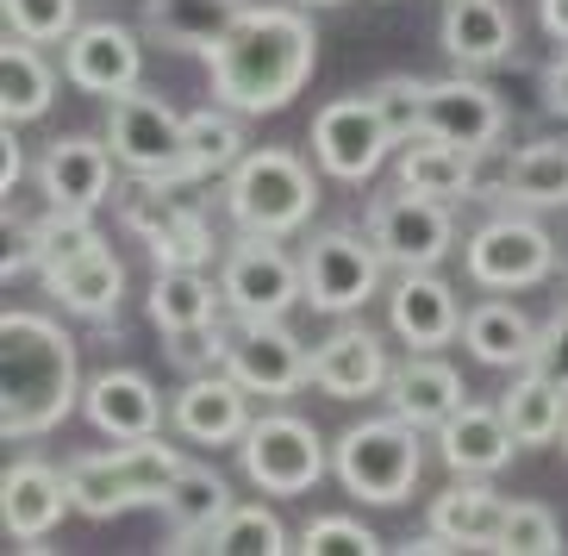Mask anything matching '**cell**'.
<instances>
[{"label": "cell", "instance_id": "6da1fadb", "mask_svg": "<svg viewBox=\"0 0 568 556\" xmlns=\"http://www.w3.org/2000/svg\"><path fill=\"white\" fill-rule=\"evenodd\" d=\"M313 63H318L313 19L301 7H263L256 0L213 44L206 75H213V94L232 113H282L313 82Z\"/></svg>", "mask_w": 568, "mask_h": 556}, {"label": "cell", "instance_id": "7a4b0ae2", "mask_svg": "<svg viewBox=\"0 0 568 556\" xmlns=\"http://www.w3.org/2000/svg\"><path fill=\"white\" fill-rule=\"evenodd\" d=\"M82 401V351L51 313L7 306L0 313V432L44 438Z\"/></svg>", "mask_w": 568, "mask_h": 556}, {"label": "cell", "instance_id": "3957f363", "mask_svg": "<svg viewBox=\"0 0 568 556\" xmlns=\"http://www.w3.org/2000/svg\"><path fill=\"white\" fill-rule=\"evenodd\" d=\"M187 469L182 444H169L163 432L151 438H125L113 451H88L69 456V501L82 519H113V513H132V506H163V494L175 488V475Z\"/></svg>", "mask_w": 568, "mask_h": 556}, {"label": "cell", "instance_id": "277c9868", "mask_svg": "<svg viewBox=\"0 0 568 556\" xmlns=\"http://www.w3.org/2000/svg\"><path fill=\"white\" fill-rule=\"evenodd\" d=\"M225 213H232L237 232L294 237L301 225H313V213H318V175L306 169V156L287 151V144L244 151V163L225 175Z\"/></svg>", "mask_w": 568, "mask_h": 556}, {"label": "cell", "instance_id": "5b68a950", "mask_svg": "<svg viewBox=\"0 0 568 556\" xmlns=\"http://www.w3.org/2000/svg\"><path fill=\"white\" fill-rule=\"evenodd\" d=\"M418 469H425V432L406 425L400 413H375L356 419L351 432H337L332 444V475L337 488L363 506H400L413 501Z\"/></svg>", "mask_w": 568, "mask_h": 556}, {"label": "cell", "instance_id": "8992f818", "mask_svg": "<svg viewBox=\"0 0 568 556\" xmlns=\"http://www.w3.org/2000/svg\"><path fill=\"white\" fill-rule=\"evenodd\" d=\"M119 213H125V232H132L138 244H151L156 270H206V263L225 256L213 220H206V206L201 201H182V188H175V182L132 175Z\"/></svg>", "mask_w": 568, "mask_h": 556}, {"label": "cell", "instance_id": "52a82bcc", "mask_svg": "<svg viewBox=\"0 0 568 556\" xmlns=\"http://www.w3.org/2000/svg\"><path fill=\"white\" fill-rule=\"evenodd\" d=\"M301 275H306V306L313 313H332V320H351L363 313L375 294H382L387 256L375 251L368 232L351 225H318L301 251Z\"/></svg>", "mask_w": 568, "mask_h": 556}, {"label": "cell", "instance_id": "ba28073f", "mask_svg": "<svg viewBox=\"0 0 568 556\" xmlns=\"http://www.w3.org/2000/svg\"><path fill=\"white\" fill-rule=\"evenodd\" d=\"M463 270L475 287L487 294H518V287H537L556 270V237L544 232L537 213L525 206H500L487 225H475L463 244Z\"/></svg>", "mask_w": 568, "mask_h": 556}, {"label": "cell", "instance_id": "9c48e42d", "mask_svg": "<svg viewBox=\"0 0 568 556\" xmlns=\"http://www.w3.org/2000/svg\"><path fill=\"white\" fill-rule=\"evenodd\" d=\"M219 294L232 320H287V306L306 301L301 256H287L282 237L237 232L219 256Z\"/></svg>", "mask_w": 568, "mask_h": 556}, {"label": "cell", "instance_id": "30bf717a", "mask_svg": "<svg viewBox=\"0 0 568 556\" xmlns=\"http://www.w3.org/2000/svg\"><path fill=\"white\" fill-rule=\"evenodd\" d=\"M237 463H244V475H251L263 494L287 501V494H313L318 482H325L332 451H325V438H318L301 413H282V406H275V413L251 419V432L237 438Z\"/></svg>", "mask_w": 568, "mask_h": 556}, {"label": "cell", "instance_id": "8fae6325", "mask_svg": "<svg viewBox=\"0 0 568 556\" xmlns=\"http://www.w3.org/2000/svg\"><path fill=\"white\" fill-rule=\"evenodd\" d=\"M106 144H113L125 175H151V182L187 188V119L163 107L156 94H119L106 101Z\"/></svg>", "mask_w": 568, "mask_h": 556}, {"label": "cell", "instance_id": "7c38bea8", "mask_svg": "<svg viewBox=\"0 0 568 556\" xmlns=\"http://www.w3.org/2000/svg\"><path fill=\"white\" fill-rule=\"evenodd\" d=\"M363 232L375 237V251L387 256V270H437L456 244V213L437 194L394 188V194H375L368 201Z\"/></svg>", "mask_w": 568, "mask_h": 556}, {"label": "cell", "instance_id": "4fadbf2b", "mask_svg": "<svg viewBox=\"0 0 568 556\" xmlns=\"http://www.w3.org/2000/svg\"><path fill=\"white\" fill-rule=\"evenodd\" d=\"M219 370H232L263 401H287V394H301L313 382V351L287 332V320H232Z\"/></svg>", "mask_w": 568, "mask_h": 556}, {"label": "cell", "instance_id": "5bb4252c", "mask_svg": "<svg viewBox=\"0 0 568 556\" xmlns=\"http://www.w3.org/2000/svg\"><path fill=\"white\" fill-rule=\"evenodd\" d=\"M387 151H394V138H387V125H382V113H375L368 94H344V101L318 107L313 156L332 182H351V188L375 182V169L387 163Z\"/></svg>", "mask_w": 568, "mask_h": 556}, {"label": "cell", "instance_id": "9a60e30c", "mask_svg": "<svg viewBox=\"0 0 568 556\" xmlns=\"http://www.w3.org/2000/svg\"><path fill=\"white\" fill-rule=\"evenodd\" d=\"M63 75L82 94H101V101H119V94H132L138 75H144V44H138L132 26H119V19H88L75 26L63 44Z\"/></svg>", "mask_w": 568, "mask_h": 556}, {"label": "cell", "instance_id": "2e32d148", "mask_svg": "<svg viewBox=\"0 0 568 556\" xmlns=\"http://www.w3.org/2000/svg\"><path fill=\"white\" fill-rule=\"evenodd\" d=\"M63 513H75L63 469H51L44 456L7 463V475H0V525H7L13 550H38V538H51Z\"/></svg>", "mask_w": 568, "mask_h": 556}, {"label": "cell", "instance_id": "e0dca14e", "mask_svg": "<svg viewBox=\"0 0 568 556\" xmlns=\"http://www.w3.org/2000/svg\"><path fill=\"white\" fill-rule=\"evenodd\" d=\"M506 506L500 494L487 488V475H463L456 488L432 494V513H425V538L406 544L413 556L425 550H494L500 544V525H506Z\"/></svg>", "mask_w": 568, "mask_h": 556}, {"label": "cell", "instance_id": "ac0fdd59", "mask_svg": "<svg viewBox=\"0 0 568 556\" xmlns=\"http://www.w3.org/2000/svg\"><path fill=\"white\" fill-rule=\"evenodd\" d=\"M169 425H175V438H187V444L225 451V444H237L251 432V388H244L232 370L187 375V388L169 406Z\"/></svg>", "mask_w": 568, "mask_h": 556}, {"label": "cell", "instance_id": "d6986e66", "mask_svg": "<svg viewBox=\"0 0 568 556\" xmlns=\"http://www.w3.org/2000/svg\"><path fill=\"white\" fill-rule=\"evenodd\" d=\"M425 132L444 144H463V151H494L506 132V101L468 69L425 82Z\"/></svg>", "mask_w": 568, "mask_h": 556}, {"label": "cell", "instance_id": "ffe728a7", "mask_svg": "<svg viewBox=\"0 0 568 556\" xmlns=\"http://www.w3.org/2000/svg\"><path fill=\"white\" fill-rule=\"evenodd\" d=\"M387 325L413 351H444L463 337V301L437 270H400V282L387 287Z\"/></svg>", "mask_w": 568, "mask_h": 556}, {"label": "cell", "instance_id": "44dd1931", "mask_svg": "<svg viewBox=\"0 0 568 556\" xmlns=\"http://www.w3.org/2000/svg\"><path fill=\"white\" fill-rule=\"evenodd\" d=\"M113 175H119V156H113V144H106V132L101 138L69 132V138H57L51 151H44V163H38V188H44V201H51V206H75V213L106 206Z\"/></svg>", "mask_w": 568, "mask_h": 556}, {"label": "cell", "instance_id": "7402d4cb", "mask_svg": "<svg viewBox=\"0 0 568 556\" xmlns=\"http://www.w3.org/2000/svg\"><path fill=\"white\" fill-rule=\"evenodd\" d=\"M387 344L368 325H337L325 344H313V388L332 401H375L387 388Z\"/></svg>", "mask_w": 568, "mask_h": 556}, {"label": "cell", "instance_id": "603a6c76", "mask_svg": "<svg viewBox=\"0 0 568 556\" xmlns=\"http://www.w3.org/2000/svg\"><path fill=\"white\" fill-rule=\"evenodd\" d=\"M437 44L456 69L481 75V69L506 63L518 44V19L506 0H444V19H437Z\"/></svg>", "mask_w": 568, "mask_h": 556}, {"label": "cell", "instance_id": "cb8c5ba5", "mask_svg": "<svg viewBox=\"0 0 568 556\" xmlns=\"http://www.w3.org/2000/svg\"><path fill=\"white\" fill-rule=\"evenodd\" d=\"M432 438H437L444 469H456V475H500L506 463L518 456V438H513V425H506L500 401H494V406H487V401H463L450 419L432 432Z\"/></svg>", "mask_w": 568, "mask_h": 556}, {"label": "cell", "instance_id": "d4e9b609", "mask_svg": "<svg viewBox=\"0 0 568 556\" xmlns=\"http://www.w3.org/2000/svg\"><path fill=\"white\" fill-rule=\"evenodd\" d=\"M163 413H169L163 394L151 388V375H138V370H106L82 388V419L113 444L163 432Z\"/></svg>", "mask_w": 568, "mask_h": 556}, {"label": "cell", "instance_id": "484cf974", "mask_svg": "<svg viewBox=\"0 0 568 556\" xmlns=\"http://www.w3.org/2000/svg\"><path fill=\"white\" fill-rule=\"evenodd\" d=\"M38 282H44V294H51L63 313H75V320H113L119 301H125V263L113 256L106 237H94V244L75 251L69 263L44 270Z\"/></svg>", "mask_w": 568, "mask_h": 556}, {"label": "cell", "instance_id": "4316f807", "mask_svg": "<svg viewBox=\"0 0 568 556\" xmlns=\"http://www.w3.org/2000/svg\"><path fill=\"white\" fill-rule=\"evenodd\" d=\"M382 401H387V413H400L406 425H418V432H437V425L450 419L468 394H463V375H456L437 351H413L406 363H394Z\"/></svg>", "mask_w": 568, "mask_h": 556}, {"label": "cell", "instance_id": "83f0119b", "mask_svg": "<svg viewBox=\"0 0 568 556\" xmlns=\"http://www.w3.org/2000/svg\"><path fill=\"white\" fill-rule=\"evenodd\" d=\"M219 275L206 270H156V287H151V320L169 344H182V337H219Z\"/></svg>", "mask_w": 568, "mask_h": 556}, {"label": "cell", "instance_id": "f1b7e54d", "mask_svg": "<svg viewBox=\"0 0 568 556\" xmlns=\"http://www.w3.org/2000/svg\"><path fill=\"white\" fill-rule=\"evenodd\" d=\"M251 0H144V26L163 51L182 57H213V44L237 26Z\"/></svg>", "mask_w": 568, "mask_h": 556}, {"label": "cell", "instance_id": "f546056e", "mask_svg": "<svg viewBox=\"0 0 568 556\" xmlns=\"http://www.w3.org/2000/svg\"><path fill=\"white\" fill-rule=\"evenodd\" d=\"M232 482H225V475L219 469H201V463H187L182 475H175V488L163 494V506H156V513H163L169 519V550H194V538H206V532H213L219 519H225V513H232Z\"/></svg>", "mask_w": 568, "mask_h": 556}, {"label": "cell", "instance_id": "4dcf8cb0", "mask_svg": "<svg viewBox=\"0 0 568 556\" xmlns=\"http://www.w3.org/2000/svg\"><path fill=\"white\" fill-rule=\"evenodd\" d=\"M500 206H568V138H537L525 151H506L500 169Z\"/></svg>", "mask_w": 568, "mask_h": 556}, {"label": "cell", "instance_id": "1f68e13d", "mask_svg": "<svg viewBox=\"0 0 568 556\" xmlns=\"http://www.w3.org/2000/svg\"><path fill=\"white\" fill-rule=\"evenodd\" d=\"M463 351L487 370H525L537 351V325L513 301H475V313H463Z\"/></svg>", "mask_w": 568, "mask_h": 556}, {"label": "cell", "instance_id": "d6a6232c", "mask_svg": "<svg viewBox=\"0 0 568 556\" xmlns=\"http://www.w3.org/2000/svg\"><path fill=\"white\" fill-rule=\"evenodd\" d=\"M51 101H57V75L44 63V51L32 38L7 32V44H0V119L7 125H32V119L51 113Z\"/></svg>", "mask_w": 568, "mask_h": 556}, {"label": "cell", "instance_id": "836d02e7", "mask_svg": "<svg viewBox=\"0 0 568 556\" xmlns=\"http://www.w3.org/2000/svg\"><path fill=\"white\" fill-rule=\"evenodd\" d=\"M500 413H506V425H513V438L525 444V451L556 444V438H562V425H568V388H556L544 370H531V363H525V370L506 382Z\"/></svg>", "mask_w": 568, "mask_h": 556}, {"label": "cell", "instance_id": "e575fe53", "mask_svg": "<svg viewBox=\"0 0 568 556\" xmlns=\"http://www.w3.org/2000/svg\"><path fill=\"white\" fill-rule=\"evenodd\" d=\"M400 188H418V194H437V201H468L475 188V151L463 144H444V138H413L400 151Z\"/></svg>", "mask_w": 568, "mask_h": 556}, {"label": "cell", "instance_id": "d590c367", "mask_svg": "<svg viewBox=\"0 0 568 556\" xmlns=\"http://www.w3.org/2000/svg\"><path fill=\"white\" fill-rule=\"evenodd\" d=\"M244 163V125L225 101L187 113V188L194 182H225Z\"/></svg>", "mask_w": 568, "mask_h": 556}, {"label": "cell", "instance_id": "8d00e7d4", "mask_svg": "<svg viewBox=\"0 0 568 556\" xmlns=\"http://www.w3.org/2000/svg\"><path fill=\"white\" fill-rule=\"evenodd\" d=\"M194 550H232V556H287L294 550V532L282 525V513L275 506H256V501H237L225 519L206 532V538H194ZM187 550V556H194Z\"/></svg>", "mask_w": 568, "mask_h": 556}, {"label": "cell", "instance_id": "74e56055", "mask_svg": "<svg viewBox=\"0 0 568 556\" xmlns=\"http://www.w3.org/2000/svg\"><path fill=\"white\" fill-rule=\"evenodd\" d=\"M94 213H75V206H51L44 220H32V251H38V270L32 275H44V270H57V263H69L75 251H88L94 244Z\"/></svg>", "mask_w": 568, "mask_h": 556}, {"label": "cell", "instance_id": "f35d334b", "mask_svg": "<svg viewBox=\"0 0 568 556\" xmlns=\"http://www.w3.org/2000/svg\"><path fill=\"white\" fill-rule=\"evenodd\" d=\"M368 101H375V113H382L394 144L425 138V82L418 75H382V82L368 88Z\"/></svg>", "mask_w": 568, "mask_h": 556}, {"label": "cell", "instance_id": "ab89813d", "mask_svg": "<svg viewBox=\"0 0 568 556\" xmlns=\"http://www.w3.org/2000/svg\"><path fill=\"white\" fill-rule=\"evenodd\" d=\"M82 0H0V19L13 38H32V44H69V32L82 26L75 19Z\"/></svg>", "mask_w": 568, "mask_h": 556}, {"label": "cell", "instance_id": "60d3db41", "mask_svg": "<svg viewBox=\"0 0 568 556\" xmlns=\"http://www.w3.org/2000/svg\"><path fill=\"white\" fill-rule=\"evenodd\" d=\"M494 550H506V556H556V550H562V525H556L550 506L513 501V506H506V525H500V544H494Z\"/></svg>", "mask_w": 568, "mask_h": 556}, {"label": "cell", "instance_id": "b9f144b4", "mask_svg": "<svg viewBox=\"0 0 568 556\" xmlns=\"http://www.w3.org/2000/svg\"><path fill=\"white\" fill-rule=\"evenodd\" d=\"M294 550H301V556H375V550H382V538H375L363 519H344V513H318V519L306 525L301 538H294Z\"/></svg>", "mask_w": 568, "mask_h": 556}, {"label": "cell", "instance_id": "7bdbcfd3", "mask_svg": "<svg viewBox=\"0 0 568 556\" xmlns=\"http://www.w3.org/2000/svg\"><path fill=\"white\" fill-rule=\"evenodd\" d=\"M531 370H544L556 388H568V306L556 313L550 325H537V351H531Z\"/></svg>", "mask_w": 568, "mask_h": 556}, {"label": "cell", "instance_id": "ee69618b", "mask_svg": "<svg viewBox=\"0 0 568 556\" xmlns=\"http://www.w3.org/2000/svg\"><path fill=\"white\" fill-rule=\"evenodd\" d=\"M544 107H550L556 119H568V44L556 51V63L544 69Z\"/></svg>", "mask_w": 568, "mask_h": 556}, {"label": "cell", "instance_id": "f6af8a7d", "mask_svg": "<svg viewBox=\"0 0 568 556\" xmlns=\"http://www.w3.org/2000/svg\"><path fill=\"white\" fill-rule=\"evenodd\" d=\"M19 169H26V151H19V125L0 132V194H19Z\"/></svg>", "mask_w": 568, "mask_h": 556}, {"label": "cell", "instance_id": "bcb514c9", "mask_svg": "<svg viewBox=\"0 0 568 556\" xmlns=\"http://www.w3.org/2000/svg\"><path fill=\"white\" fill-rule=\"evenodd\" d=\"M537 26H544L556 44H568V0H537Z\"/></svg>", "mask_w": 568, "mask_h": 556}, {"label": "cell", "instance_id": "7dc6e473", "mask_svg": "<svg viewBox=\"0 0 568 556\" xmlns=\"http://www.w3.org/2000/svg\"><path fill=\"white\" fill-rule=\"evenodd\" d=\"M301 7H337V0H301Z\"/></svg>", "mask_w": 568, "mask_h": 556}, {"label": "cell", "instance_id": "c3c4849f", "mask_svg": "<svg viewBox=\"0 0 568 556\" xmlns=\"http://www.w3.org/2000/svg\"><path fill=\"white\" fill-rule=\"evenodd\" d=\"M562 451H568V425H562Z\"/></svg>", "mask_w": 568, "mask_h": 556}]
</instances>
